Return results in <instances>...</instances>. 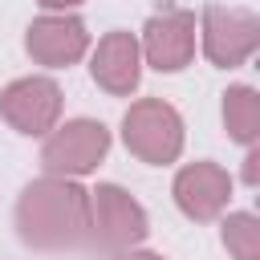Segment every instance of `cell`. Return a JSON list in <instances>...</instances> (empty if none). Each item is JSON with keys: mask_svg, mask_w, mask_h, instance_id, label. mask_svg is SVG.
I'll list each match as a JSON object with an SVG mask.
<instances>
[{"mask_svg": "<svg viewBox=\"0 0 260 260\" xmlns=\"http://www.w3.org/2000/svg\"><path fill=\"white\" fill-rule=\"evenodd\" d=\"M16 232L37 252H73L89 244V191L61 175L32 179L16 199Z\"/></svg>", "mask_w": 260, "mask_h": 260, "instance_id": "1", "label": "cell"}, {"mask_svg": "<svg viewBox=\"0 0 260 260\" xmlns=\"http://www.w3.org/2000/svg\"><path fill=\"white\" fill-rule=\"evenodd\" d=\"M122 142L138 162L167 167L183 154V118L162 98H138L122 114Z\"/></svg>", "mask_w": 260, "mask_h": 260, "instance_id": "2", "label": "cell"}, {"mask_svg": "<svg viewBox=\"0 0 260 260\" xmlns=\"http://www.w3.org/2000/svg\"><path fill=\"white\" fill-rule=\"evenodd\" d=\"M110 154V130L98 118H69L65 126H53L41 146V167L45 175L61 179H81L98 171Z\"/></svg>", "mask_w": 260, "mask_h": 260, "instance_id": "3", "label": "cell"}, {"mask_svg": "<svg viewBox=\"0 0 260 260\" xmlns=\"http://www.w3.org/2000/svg\"><path fill=\"white\" fill-rule=\"evenodd\" d=\"M150 219L146 207L118 183H98L89 191V240L110 252H130L146 240Z\"/></svg>", "mask_w": 260, "mask_h": 260, "instance_id": "4", "label": "cell"}, {"mask_svg": "<svg viewBox=\"0 0 260 260\" xmlns=\"http://www.w3.org/2000/svg\"><path fill=\"white\" fill-rule=\"evenodd\" d=\"M199 41H203V57L215 69H240L260 45V16L252 8L207 4L199 20Z\"/></svg>", "mask_w": 260, "mask_h": 260, "instance_id": "5", "label": "cell"}, {"mask_svg": "<svg viewBox=\"0 0 260 260\" xmlns=\"http://www.w3.org/2000/svg\"><path fill=\"white\" fill-rule=\"evenodd\" d=\"M0 118L28 138H45L61 122V85L53 77H16L0 89Z\"/></svg>", "mask_w": 260, "mask_h": 260, "instance_id": "6", "label": "cell"}, {"mask_svg": "<svg viewBox=\"0 0 260 260\" xmlns=\"http://www.w3.org/2000/svg\"><path fill=\"white\" fill-rule=\"evenodd\" d=\"M142 61L158 73H179L191 65L195 57V12L187 8H167V12H154L146 24H142Z\"/></svg>", "mask_w": 260, "mask_h": 260, "instance_id": "7", "label": "cell"}, {"mask_svg": "<svg viewBox=\"0 0 260 260\" xmlns=\"http://www.w3.org/2000/svg\"><path fill=\"white\" fill-rule=\"evenodd\" d=\"M24 49L37 65H49V69H65L73 61H81L89 53V32H85V20L73 16V12H45L28 24L24 32Z\"/></svg>", "mask_w": 260, "mask_h": 260, "instance_id": "8", "label": "cell"}, {"mask_svg": "<svg viewBox=\"0 0 260 260\" xmlns=\"http://www.w3.org/2000/svg\"><path fill=\"white\" fill-rule=\"evenodd\" d=\"M171 195H175V207H179L187 219L207 223V219L223 215V207H228V199H232V175H228L219 162L199 158V162H187V167L175 175Z\"/></svg>", "mask_w": 260, "mask_h": 260, "instance_id": "9", "label": "cell"}, {"mask_svg": "<svg viewBox=\"0 0 260 260\" xmlns=\"http://www.w3.org/2000/svg\"><path fill=\"white\" fill-rule=\"evenodd\" d=\"M89 73L98 81V89H106L110 98H130L142 81V49L138 37L126 28H114L98 41L93 57H89Z\"/></svg>", "mask_w": 260, "mask_h": 260, "instance_id": "10", "label": "cell"}, {"mask_svg": "<svg viewBox=\"0 0 260 260\" xmlns=\"http://www.w3.org/2000/svg\"><path fill=\"white\" fill-rule=\"evenodd\" d=\"M223 126H228L232 142L256 146V138H260V93L252 85H228L223 89Z\"/></svg>", "mask_w": 260, "mask_h": 260, "instance_id": "11", "label": "cell"}, {"mask_svg": "<svg viewBox=\"0 0 260 260\" xmlns=\"http://www.w3.org/2000/svg\"><path fill=\"white\" fill-rule=\"evenodd\" d=\"M223 232V248L232 252V260H260V219L252 211H232L219 223Z\"/></svg>", "mask_w": 260, "mask_h": 260, "instance_id": "12", "label": "cell"}, {"mask_svg": "<svg viewBox=\"0 0 260 260\" xmlns=\"http://www.w3.org/2000/svg\"><path fill=\"white\" fill-rule=\"evenodd\" d=\"M256 179H260V150L248 146V158H244V183L256 187Z\"/></svg>", "mask_w": 260, "mask_h": 260, "instance_id": "13", "label": "cell"}, {"mask_svg": "<svg viewBox=\"0 0 260 260\" xmlns=\"http://www.w3.org/2000/svg\"><path fill=\"white\" fill-rule=\"evenodd\" d=\"M45 12H69V8H77L81 0H37Z\"/></svg>", "mask_w": 260, "mask_h": 260, "instance_id": "14", "label": "cell"}, {"mask_svg": "<svg viewBox=\"0 0 260 260\" xmlns=\"http://www.w3.org/2000/svg\"><path fill=\"white\" fill-rule=\"evenodd\" d=\"M122 260H162V256H158V252H134V248H130Z\"/></svg>", "mask_w": 260, "mask_h": 260, "instance_id": "15", "label": "cell"}]
</instances>
